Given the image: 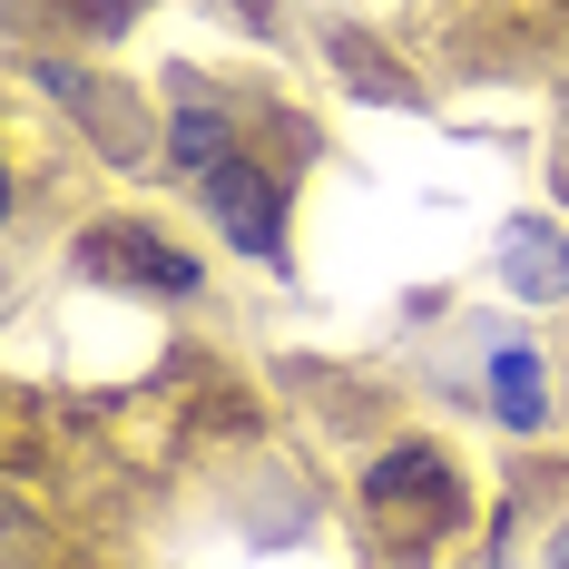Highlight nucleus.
<instances>
[{
    "label": "nucleus",
    "mask_w": 569,
    "mask_h": 569,
    "mask_svg": "<svg viewBox=\"0 0 569 569\" xmlns=\"http://www.w3.org/2000/svg\"><path fill=\"white\" fill-rule=\"evenodd\" d=\"M491 402H501V422H511V432H530V422L550 412V383H540V363H530L520 343L491 353Z\"/></svg>",
    "instance_id": "6"
},
{
    "label": "nucleus",
    "mask_w": 569,
    "mask_h": 569,
    "mask_svg": "<svg viewBox=\"0 0 569 569\" xmlns=\"http://www.w3.org/2000/svg\"><path fill=\"white\" fill-rule=\"evenodd\" d=\"M501 276H511V295H530V305H560L569 295V236L540 227V217H511V236H501Z\"/></svg>",
    "instance_id": "4"
},
{
    "label": "nucleus",
    "mask_w": 569,
    "mask_h": 569,
    "mask_svg": "<svg viewBox=\"0 0 569 569\" xmlns=\"http://www.w3.org/2000/svg\"><path fill=\"white\" fill-rule=\"evenodd\" d=\"M207 207H217V227L246 246V256H266V266H284V177L266 168H217L207 177Z\"/></svg>",
    "instance_id": "2"
},
{
    "label": "nucleus",
    "mask_w": 569,
    "mask_h": 569,
    "mask_svg": "<svg viewBox=\"0 0 569 569\" xmlns=\"http://www.w3.org/2000/svg\"><path fill=\"white\" fill-rule=\"evenodd\" d=\"M363 491H373V520H383L393 540H432V530L461 511V501H452V471H442V452H422V442L383 452Z\"/></svg>",
    "instance_id": "1"
},
{
    "label": "nucleus",
    "mask_w": 569,
    "mask_h": 569,
    "mask_svg": "<svg viewBox=\"0 0 569 569\" xmlns=\"http://www.w3.org/2000/svg\"><path fill=\"white\" fill-rule=\"evenodd\" d=\"M50 89L69 99V118L109 148V158H148V118L128 109V89H109V79H79V69H50Z\"/></svg>",
    "instance_id": "3"
},
{
    "label": "nucleus",
    "mask_w": 569,
    "mask_h": 569,
    "mask_svg": "<svg viewBox=\"0 0 569 569\" xmlns=\"http://www.w3.org/2000/svg\"><path fill=\"white\" fill-rule=\"evenodd\" d=\"M168 158H177V177H217L227 168V118L207 109V99H187L177 128H168Z\"/></svg>",
    "instance_id": "7"
},
{
    "label": "nucleus",
    "mask_w": 569,
    "mask_h": 569,
    "mask_svg": "<svg viewBox=\"0 0 569 569\" xmlns=\"http://www.w3.org/2000/svg\"><path fill=\"white\" fill-rule=\"evenodd\" d=\"M89 266H99V276H148V284H168V295H197V256H177L158 236H128V227L89 236Z\"/></svg>",
    "instance_id": "5"
},
{
    "label": "nucleus",
    "mask_w": 569,
    "mask_h": 569,
    "mask_svg": "<svg viewBox=\"0 0 569 569\" xmlns=\"http://www.w3.org/2000/svg\"><path fill=\"white\" fill-rule=\"evenodd\" d=\"M335 59L353 69V79H363V89H373V99H393V109H412V79H402L393 59H373L363 40H353V30H335Z\"/></svg>",
    "instance_id": "8"
}]
</instances>
